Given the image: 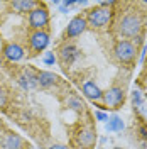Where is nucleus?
<instances>
[{
    "label": "nucleus",
    "instance_id": "obj_16",
    "mask_svg": "<svg viewBox=\"0 0 147 149\" xmlns=\"http://www.w3.org/2000/svg\"><path fill=\"white\" fill-rule=\"evenodd\" d=\"M36 2H31V0H22V2H12V7L17 10V12H31V10L36 7Z\"/></svg>",
    "mask_w": 147,
    "mask_h": 149
},
{
    "label": "nucleus",
    "instance_id": "obj_23",
    "mask_svg": "<svg viewBox=\"0 0 147 149\" xmlns=\"http://www.w3.org/2000/svg\"><path fill=\"white\" fill-rule=\"evenodd\" d=\"M113 149H122V148H113Z\"/></svg>",
    "mask_w": 147,
    "mask_h": 149
},
{
    "label": "nucleus",
    "instance_id": "obj_2",
    "mask_svg": "<svg viewBox=\"0 0 147 149\" xmlns=\"http://www.w3.org/2000/svg\"><path fill=\"white\" fill-rule=\"evenodd\" d=\"M112 12L110 9H107V7H95L88 12V15H86V22H88V26L93 29H103L107 27L108 24H110L112 20Z\"/></svg>",
    "mask_w": 147,
    "mask_h": 149
},
{
    "label": "nucleus",
    "instance_id": "obj_24",
    "mask_svg": "<svg viewBox=\"0 0 147 149\" xmlns=\"http://www.w3.org/2000/svg\"><path fill=\"white\" fill-rule=\"evenodd\" d=\"M0 65H2V58H0Z\"/></svg>",
    "mask_w": 147,
    "mask_h": 149
},
{
    "label": "nucleus",
    "instance_id": "obj_14",
    "mask_svg": "<svg viewBox=\"0 0 147 149\" xmlns=\"http://www.w3.org/2000/svg\"><path fill=\"white\" fill-rule=\"evenodd\" d=\"M95 139H96V136L92 129H81L78 132V142L85 148H92L95 144Z\"/></svg>",
    "mask_w": 147,
    "mask_h": 149
},
{
    "label": "nucleus",
    "instance_id": "obj_3",
    "mask_svg": "<svg viewBox=\"0 0 147 149\" xmlns=\"http://www.w3.org/2000/svg\"><path fill=\"white\" fill-rule=\"evenodd\" d=\"M113 53L120 63H132L137 56V44H134L132 41H127V39H120L115 42Z\"/></svg>",
    "mask_w": 147,
    "mask_h": 149
},
{
    "label": "nucleus",
    "instance_id": "obj_4",
    "mask_svg": "<svg viewBox=\"0 0 147 149\" xmlns=\"http://www.w3.org/2000/svg\"><path fill=\"white\" fill-rule=\"evenodd\" d=\"M49 24V12L44 5L37 3L34 9L29 12V26L36 31H42Z\"/></svg>",
    "mask_w": 147,
    "mask_h": 149
},
{
    "label": "nucleus",
    "instance_id": "obj_5",
    "mask_svg": "<svg viewBox=\"0 0 147 149\" xmlns=\"http://www.w3.org/2000/svg\"><path fill=\"white\" fill-rule=\"evenodd\" d=\"M101 100L110 109H119L123 103V100H125V90L122 86H119V85H113L107 92H103V98Z\"/></svg>",
    "mask_w": 147,
    "mask_h": 149
},
{
    "label": "nucleus",
    "instance_id": "obj_9",
    "mask_svg": "<svg viewBox=\"0 0 147 149\" xmlns=\"http://www.w3.org/2000/svg\"><path fill=\"white\" fill-rule=\"evenodd\" d=\"M59 58L64 65H71L73 61H76L80 58V49L74 44H64L59 49Z\"/></svg>",
    "mask_w": 147,
    "mask_h": 149
},
{
    "label": "nucleus",
    "instance_id": "obj_19",
    "mask_svg": "<svg viewBox=\"0 0 147 149\" xmlns=\"http://www.w3.org/2000/svg\"><path fill=\"white\" fill-rule=\"evenodd\" d=\"M95 117H96V120H100V122H107L108 120V113H105V112H101V110L95 112Z\"/></svg>",
    "mask_w": 147,
    "mask_h": 149
},
{
    "label": "nucleus",
    "instance_id": "obj_10",
    "mask_svg": "<svg viewBox=\"0 0 147 149\" xmlns=\"http://www.w3.org/2000/svg\"><path fill=\"white\" fill-rule=\"evenodd\" d=\"M0 146H2V149H24V139L19 134L9 132L2 137Z\"/></svg>",
    "mask_w": 147,
    "mask_h": 149
},
{
    "label": "nucleus",
    "instance_id": "obj_15",
    "mask_svg": "<svg viewBox=\"0 0 147 149\" xmlns=\"http://www.w3.org/2000/svg\"><path fill=\"white\" fill-rule=\"evenodd\" d=\"M123 127H125V124L119 115L108 117V120H107V130L108 132H120V130H123Z\"/></svg>",
    "mask_w": 147,
    "mask_h": 149
},
{
    "label": "nucleus",
    "instance_id": "obj_12",
    "mask_svg": "<svg viewBox=\"0 0 147 149\" xmlns=\"http://www.w3.org/2000/svg\"><path fill=\"white\" fill-rule=\"evenodd\" d=\"M19 83H20V86L24 90H32V88H36L39 85L37 83V74L32 70H24V73L19 78Z\"/></svg>",
    "mask_w": 147,
    "mask_h": 149
},
{
    "label": "nucleus",
    "instance_id": "obj_7",
    "mask_svg": "<svg viewBox=\"0 0 147 149\" xmlns=\"http://www.w3.org/2000/svg\"><path fill=\"white\" fill-rule=\"evenodd\" d=\"M29 42H31L32 51L41 53V51H44L49 46V34L46 31H34L31 34V37H29Z\"/></svg>",
    "mask_w": 147,
    "mask_h": 149
},
{
    "label": "nucleus",
    "instance_id": "obj_21",
    "mask_svg": "<svg viewBox=\"0 0 147 149\" xmlns=\"http://www.w3.org/2000/svg\"><path fill=\"white\" fill-rule=\"evenodd\" d=\"M49 149H69L66 144H53V146H49Z\"/></svg>",
    "mask_w": 147,
    "mask_h": 149
},
{
    "label": "nucleus",
    "instance_id": "obj_20",
    "mask_svg": "<svg viewBox=\"0 0 147 149\" xmlns=\"http://www.w3.org/2000/svg\"><path fill=\"white\" fill-rule=\"evenodd\" d=\"M5 105H7V92L0 88V109H3Z\"/></svg>",
    "mask_w": 147,
    "mask_h": 149
},
{
    "label": "nucleus",
    "instance_id": "obj_1",
    "mask_svg": "<svg viewBox=\"0 0 147 149\" xmlns=\"http://www.w3.org/2000/svg\"><path fill=\"white\" fill-rule=\"evenodd\" d=\"M117 29L122 37H127V41L132 37H139L144 29V19L137 10H129L120 17Z\"/></svg>",
    "mask_w": 147,
    "mask_h": 149
},
{
    "label": "nucleus",
    "instance_id": "obj_8",
    "mask_svg": "<svg viewBox=\"0 0 147 149\" xmlns=\"http://www.w3.org/2000/svg\"><path fill=\"white\" fill-rule=\"evenodd\" d=\"M3 56H5V59H9L12 63H17L20 61L24 56H26V51H24V47L17 44V42H10L7 46L3 47Z\"/></svg>",
    "mask_w": 147,
    "mask_h": 149
},
{
    "label": "nucleus",
    "instance_id": "obj_13",
    "mask_svg": "<svg viewBox=\"0 0 147 149\" xmlns=\"http://www.w3.org/2000/svg\"><path fill=\"white\" fill-rule=\"evenodd\" d=\"M58 81V74H54L53 71H41L37 73V83L42 88H49Z\"/></svg>",
    "mask_w": 147,
    "mask_h": 149
},
{
    "label": "nucleus",
    "instance_id": "obj_11",
    "mask_svg": "<svg viewBox=\"0 0 147 149\" xmlns=\"http://www.w3.org/2000/svg\"><path fill=\"white\" fill-rule=\"evenodd\" d=\"M83 95H85L86 98L93 100V102H96V100H101V98H103V92L98 88V85L95 83V81H90V80L83 83Z\"/></svg>",
    "mask_w": 147,
    "mask_h": 149
},
{
    "label": "nucleus",
    "instance_id": "obj_17",
    "mask_svg": "<svg viewBox=\"0 0 147 149\" xmlns=\"http://www.w3.org/2000/svg\"><path fill=\"white\" fill-rule=\"evenodd\" d=\"M68 107H71L74 110H81L83 109V102L80 98H76V97H69L68 98Z\"/></svg>",
    "mask_w": 147,
    "mask_h": 149
},
{
    "label": "nucleus",
    "instance_id": "obj_6",
    "mask_svg": "<svg viewBox=\"0 0 147 149\" xmlns=\"http://www.w3.org/2000/svg\"><path fill=\"white\" fill-rule=\"evenodd\" d=\"M88 27V22H86V17H83V15H76L69 20V24H68V27L64 31V37L66 39H73V37H78L81 36L83 32L86 31Z\"/></svg>",
    "mask_w": 147,
    "mask_h": 149
},
{
    "label": "nucleus",
    "instance_id": "obj_22",
    "mask_svg": "<svg viewBox=\"0 0 147 149\" xmlns=\"http://www.w3.org/2000/svg\"><path fill=\"white\" fill-rule=\"evenodd\" d=\"M140 136H142L144 139H147V127L146 125H140Z\"/></svg>",
    "mask_w": 147,
    "mask_h": 149
},
{
    "label": "nucleus",
    "instance_id": "obj_18",
    "mask_svg": "<svg viewBox=\"0 0 147 149\" xmlns=\"http://www.w3.org/2000/svg\"><path fill=\"white\" fill-rule=\"evenodd\" d=\"M42 63L47 66H53L56 63V56L53 51H47V53H44V56H42Z\"/></svg>",
    "mask_w": 147,
    "mask_h": 149
}]
</instances>
